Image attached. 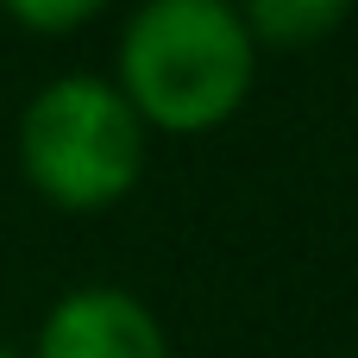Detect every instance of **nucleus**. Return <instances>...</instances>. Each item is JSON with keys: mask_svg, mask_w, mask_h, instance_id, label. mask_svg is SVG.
Masks as SVG:
<instances>
[{"mask_svg": "<svg viewBox=\"0 0 358 358\" xmlns=\"http://www.w3.org/2000/svg\"><path fill=\"white\" fill-rule=\"evenodd\" d=\"M258 44L227 0H151L120 38V94L157 132H214L245 107Z\"/></svg>", "mask_w": 358, "mask_h": 358, "instance_id": "nucleus-1", "label": "nucleus"}, {"mask_svg": "<svg viewBox=\"0 0 358 358\" xmlns=\"http://www.w3.org/2000/svg\"><path fill=\"white\" fill-rule=\"evenodd\" d=\"M25 182L63 214H101L132 195L145 170V120L101 76H57L19 120Z\"/></svg>", "mask_w": 358, "mask_h": 358, "instance_id": "nucleus-2", "label": "nucleus"}, {"mask_svg": "<svg viewBox=\"0 0 358 358\" xmlns=\"http://www.w3.org/2000/svg\"><path fill=\"white\" fill-rule=\"evenodd\" d=\"M31 358H170V340L132 289L88 283L44 315Z\"/></svg>", "mask_w": 358, "mask_h": 358, "instance_id": "nucleus-3", "label": "nucleus"}, {"mask_svg": "<svg viewBox=\"0 0 358 358\" xmlns=\"http://www.w3.org/2000/svg\"><path fill=\"white\" fill-rule=\"evenodd\" d=\"M340 25H346L340 0H252L245 6V31L258 50H308Z\"/></svg>", "mask_w": 358, "mask_h": 358, "instance_id": "nucleus-4", "label": "nucleus"}, {"mask_svg": "<svg viewBox=\"0 0 358 358\" xmlns=\"http://www.w3.org/2000/svg\"><path fill=\"white\" fill-rule=\"evenodd\" d=\"M101 6L94 0H6V19L13 25H31V31H76V25H88Z\"/></svg>", "mask_w": 358, "mask_h": 358, "instance_id": "nucleus-5", "label": "nucleus"}, {"mask_svg": "<svg viewBox=\"0 0 358 358\" xmlns=\"http://www.w3.org/2000/svg\"><path fill=\"white\" fill-rule=\"evenodd\" d=\"M0 358H19V352H13V346H0Z\"/></svg>", "mask_w": 358, "mask_h": 358, "instance_id": "nucleus-6", "label": "nucleus"}]
</instances>
